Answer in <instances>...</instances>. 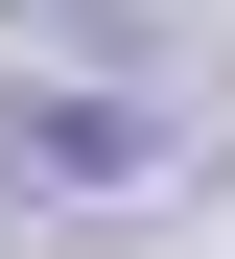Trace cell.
I'll use <instances>...</instances> for the list:
<instances>
[{"mask_svg":"<svg viewBox=\"0 0 235 259\" xmlns=\"http://www.w3.org/2000/svg\"><path fill=\"white\" fill-rule=\"evenodd\" d=\"M141 165H165L141 95H24V118H0V189H141Z\"/></svg>","mask_w":235,"mask_h":259,"instance_id":"6da1fadb","label":"cell"}]
</instances>
